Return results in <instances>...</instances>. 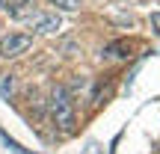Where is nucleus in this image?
Wrapping results in <instances>:
<instances>
[{"label": "nucleus", "mask_w": 160, "mask_h": 154, "mask_svg": "<svg viewBox=\"0 0 160 154\" xmlns=\"http://www.w3.org/2000/svg\"><path fill=\"white\" fill-rule=\"evenodd\" d=\"M48 110H51V119L57 122L62 131H71V127H74V101H71V95L62 86H53L51 89Z\"/></svg>", "instance_id": "obj_1"}, {"label": "nucleus", "mask_w": 160, "mask_h": 154, "mask_svg": "<svg viewBox=\"0 0 160 154\" xmlns=\"http://www.w3.org/2000/svg\"><path fill=\"white\" fill-rule=\"evenodd\" d=\"M24 21L30 24L33 33H42V36H51V33H57V30H62V18H59V12H48V9L30 12V15H24Z\"/></svg>", "instance_id": "obj_2"}, {"label": "nucleus", "mask_w": 160, "mask_h": 154, "mask_svg": "<svg viewBox=\"0 0 160 154\" xmlns=\"http://www.w3.org/2000/svg\"><path fill=\"white\" fill-rule=\"evenodd\" d=\"M33 47V36L30 33H6L0 36V59H15Z\"/></svg>", "instance_id": "obj_3"}, {"label": "nucleus", "mask_w": 160, "mask_h": 154, "mask_svg": "<svg viewBox=\"0 0 160 154\" xmlns=\"http://www.w3.org/2000/svg\"><path fill=\"white\" fill-rule=\"evenodd\" d=\"M128 53H131V45H128V42H113V45L104 47V57L107 59H122V57H128Z\"/></svg>", "instance_id": "obj_4"}, {"label": "nucleus", "mask_w": 160, "mask_h": 154, "mask_svg": "<svg viewBox=\"0 0 160 154\" xmlns=\"http://www.w3.org/2000/svg\"><path fill=\"white\" fill-rule=\"evenodd\" d=\"M27 3H30V0H0V9L9 12V15H21V9Z\"/></svg>", "instance_id": "obj_5"}, {"label": "nucleus", "mask_w": 160, "mask_h": 154, "mask_svg": "<svg viewBox=\"0 0 160 154\" xmlns=\"http://www.w3.org/2000/svg\"><path fill=\"white\" fill-rule=\"evenodd\" d=\"M51 6H57L59 12H77L80 9V0H51Z\"/></svg>", "instance_id": "obj_6"}, {"label": "nucleus", "mask_w": 160, "mask_h": 154, "mask_svg": "<svg viewBox=\"0 0 160 154\" xmlns=\"http://www.w3.org/2000/svg\"><path fill=\"white\" fill-rule=\"evenodd\" d=\"M0 92H3V95H9V92H12V77H9V80H3V83H0Z\"/></svg>", "instance_id": "obj_7"}, {"label": "nucleus", "mask_w": 160, "mask_h": 154, "mask_svg": "<svg viewBox=\"0 0 160 154\" xmlns=\"http://www.w3.org/2000/svg\"><path fill=\"white\" fill-rule=\"evenodd\" d=\"M151 27H154L157 36H160V12H154V15H151Z\"/></svg>", "instance_id": "obj_8"}]
</instances>
